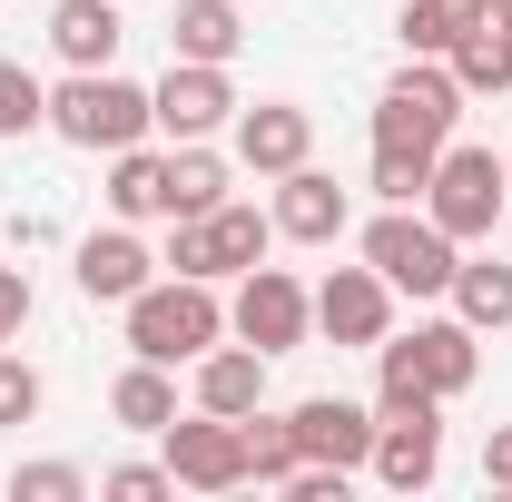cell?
Here are the masks:
<instances>
[{
    "instance_id": "8992f818",
    "label": "cell",
    "mask_w": 512,
    "mask_h": 502,
    "mask_svg": "<svg viewBox=\"0 0 512 502\" xmlns=\"http://www.w3.org/2000/svg\"><path fill=\"white\" fill-rule=\"evenodd\" d=\"M463 128V89L444 60H404L375 89V148H414V158H444V138Z\"/></svg>"
},
{
    "instance_id": "8fae6325",
    "label": "cell",
    "mask_w": 512,
    "mask_h": 502,
    "mask_svg": "<svg viewBox=\"0 0 512 502\" xmlns=\"http://www.w3.org/2000/svg\"><path fill=\"white\" fill-rule=\"evenodd\" d=\"M148 109H158V138L178 148V138H217V128L237 119V79L217 60H168V79L148 89Z\"/></svg>"
},
{
    "instance_id": "d6986e66",
    "label": "cell",
    "mask_w": 512,
    "mask_h": 502,
    "mask_svg": "<svg viewBox=\"0 0 512 502\" xmlns=\"http://www.w3.org/2000/svg\"><path fill=\"white\" fill-rule=\"evenodd\" d=\"M109 217H128V227H148V217H168V148H109Z\"/></svg>"
},
{
    "instance_id": "6da1fadb",
    "label": "cell",
    "mask_w": 512,
    "mask_h": 502,
    "mask_svg": "<svg viewBox=\"0 0 512 502\" xmlns=\"http://www.w3.org/2000/svg\"><path fill=\"white\" fill-rule=\"evenodd\" d=\"M483 375V335L463 315H424L414 335H384L375 345V414H404V404H453Z\"/></svg>"
},
{
    "instance_id": "3957f363",
    "label": "cell",
    "mask_w": 512,
    "mask_h": 502,
    "mask_svg": "<svg viewBox=\"0 0 512 502\" xmlns=\"http://www.w3.org/2000/svg\"><path fill=\"white\" fill-rule=\"evenodd\" d=\"M148 128H158V109H148V89H138V79H119V69H69L60 89H50V138L89 148V158L138 148Z\"/></svg>"
},
{
    "instance_id": "30bf717a",
    "label": "cell",
    "mask_w": 512,
    "mask_h": 502,
    "mask_svg": "<svg viewBox=\"0 0 512 502\" xmlns=\"http://www.w3.org/2000/svg\"><path fill=\"white\" fill-rule=\"evenodd\" d=\"M384 493H434L444 473V404H404V414H375V453H365Z\"/></svg>"
},
{
    "instance_id": "1f68e13d",
    "label": "cell",
    "mask_w": 512,
    "mask_h": 502,
    "mask_svg": "<svg viewBox=\"0 0 512 502\" xmlns=\"http://www.w3.org/2000/svg\"><path fill=\"white\" fill-rule=\"evenodd\" d=\"M30 266H0V345H20V325H30Z\"/></svg>"
},
{
    "instance_id": "4316f807",
    "label": "cell",
    "mask_w": 512,
    "mask_h": 502,
    "mask_svg": "<svg viewBox=\"0 0 512 502\" xmlns=\"http://www.w3.org/2000/svg\"><path fill=\"white\" fill-rule=\"evenodd\" d=\"M365 188H375L384 207H424V188H434V158H414V148H375V158H365Z\"/></svg>"
},
{
    "instance_id": "5b68a950",
    "label": "cell",
    "mask_w": 512,
    "mask_h": 502,
    "mask_svg": "<svg viewBox=\"0 0 512 502\" xmlns=\"http://www.w3.org/2000/svg\"><path fill=\"white\" fill-rule=\"evenodd\" d=\"M266 247H276V217L266 207H247V197H227V207H207V217H168V276H207V286H227V276H247V266H266Z\"/></svg>"
},
{
    "instance_id": "4dcf8cb0",
    "label": "cell",
    "mask_w": 512,
    "mask_h": 502,
    "mask_svg": "<svg viewBox=\"0 0 512 502\" xmlns=\"http://www.w3.org/2000/svg\"><path fill=\"white\" fill-rule=\"evenodd\" d=\"M99 493H109V502H168V493H178V473H168V463H109Z\"/></svg>"
},
{
    "instance_id": "f1b7e54d",
    "label": "cell",
    "mask_w": 512,
    "mask_h": 502,
    "mask_svg": "<svg viewBox=\"0 0 512 502\" xmlns=\"http://www.w3.org/2000/svg\"><path fill=\"white\" fill-rule=\"evenodd\" d=\"M40 404H50L40 365H30L20 345H0V424H40Z\"/></svg>"
},
{
    "instance_id": "83f0119b",
    "label": "cell",
    "mask_w": 512,
    "mask_h": 502,
    "mask_svg": "<svg viewBox=\"0 0 512 502\" xmlns=\"http://www.w3.org/2000/svg\"><path fill=\"white\" fill-rule=\"evenodd\" d=\"M40 128H50V89L20 60H0V138H40Z\"/></svg>"
},
{
    "instance_id": "ba28073f",
    "label": "cell",
    "mask_w": 512,
    "mask_h": 502,
    "mask_svg": "<svg viewBox=\"0 0 512 502\" xmlns=\"http://www.w3.org/2000/svg\"><path fill=\"white\" fill-rule=\"evenodd\" d=\"M227 335L256 345L266 365H276V355H296V345L316 335V286H296L286 266H247V276H237V296H227Z\"/></svg>"
},
{
    "instance_id": "e0dca14e",
    "label": "cell",
    "mask_w": 512,
    "mask_h": 502,
    "mask_svg": "<svg viewBox=\"0 0 512 502\" xmlns=\"http://www.w3.org/2000/svg\"><path fill=\"white\" fill-rule=\"evenodd\" d=\"M119 40H128L119 0H60V10H50V50H60L69 69H119Z\"/></svg>"
},
{
    "instance_id": "f546056e",
    "label": "cell",
    "mask_w": 512,
    "mask_h": 502,
    "mask_svg": "<svg viewBox=\"0 0 512 502\" xmlns=\"http://www.w3.org/2000/svg\"><path fill=\"white\" fill-rule=\"evenodd\" d=\"M79 493H89L79 463H20L10 473V502H79Z\"/></svg>"
},
{
    "instance_id": "9c48e42d",
    "label": "cell",
    "mask_w": 512,
    "mask_h": 502,
    "mask_svg": "<svg viewBox=\"0 0 512 502\" xmlns=\"http://www.w3.org/2000/svg\"><path fill=\"white\" fill-rule=\"evenodd\" d=\"M158 463L178 473V493H237L247 483V434H237V414H178L168 434H158Z\"/></svg>"
},
{
    "instance_id": "2e32d148",
    "label": "cell",
    "mask_w": 512,
    "mask_h": 502,
    "mask_svg": "<svg viewBox=\"0 0 512 502\" xmlns=\"http://www.w3.org/2000/svg\"><path fill=\"white\" fill-rule=\"evenodd\" d=\"M266 217H276V237H296V247H335V237L355 227V207H345V188L325 178L316 158L276 178V207H266Z\"/></svg>"
},
{
    "instance_id": "277c9868",
    "label": "cell",
    "mask_w": 512,
    "mask_h": 502,
    "mask_svg": "<svg viewBox=\"0 0 512 502\" xmlns=\"http://www.w3.org/2000/svg\"><path fill=\"white\" fill-rule=\"evenodd\" d=\"M503 207H512L503 158H493V148H473V138H444V158H434V188H424V217L444 227L453 247H493Z\"/></svg>"
},
{
    "instance_id": "7402d4cb",
    "label": "cell",
    "mask_w": 512,
    "mask_h": 502,
    "mask_svg": "<svg viewBox=\"0 0 512 502\" xmlns=\"http://www.w3.org/2000/svg\"><path fill=\"white\" fill-rule=\"evenodd\" d=\"M227 148H207V138H178L168 148V217H207V207H227Z\"/></svg>"
},
{
    "instance_id": "ffe728a7",
    "label": "cell",
    "mask_w": 512,
    "mask_h": 502,
    "mask_svg": "<svg viewBox=\"0 0 512 502\" xmlns=\"http://www.w3.org/2000/svg\"><path fill=\"white\" fill-rule=\"evenodd\" d=\"M453 315H463V325H473V335H503L512 325V266L493 247H463V266H453Z\"/></svg>"
},
{
    "instance_id": "7a4b0ae2",
    "label": "cell",
    "mask_w": 512,
    "mask_h": 502,
    "mask_svg": "<svg viewBox=\"0 0 512 502\" xmlns=\"http://www.w3.org/2000/svg\"><path fill=\"white\" fill-rule=\"evenodd\" d=\"M119 315H128V355H148V365H197V355L227 335L217 286H207V276H168V266H158Z\"/></svg>"
},
{
    "instance_id": "cb8c5ba5",
    "label": "cell",
    "mask_w": 512,
    "mask_h": 502,
    "mask_svg": "<svg viewBox=\"0 0 512 502\" xmlns=\"http://www.w3.org/2000/svg\"><path fill=\"white\" fill-rule=\"evenodd\" d=\"M168 50L178 60H237L247 50V20H237V0H178V20H168Z\"/></svg>"
},
{
    "instance_id": "e575fe53",
    "label": "cell",
    "mask_w": 512,
    "mask_h": 502,
    "mask_svg": "<svg viewBox=\"0 0 512 502\" xmlns=\"http://www.w3.org/2000/svg\"><path fill=\"white\" fill-rule=\"evenodd\" d=\"M503 178H512V148H503Z\"/></svg>"
},
{
    "instance_id": "ac0fdd59",
    "label": "cell",
    "mask_w": 512,
    "mask_h": 502,
    "mask_svg": "<svg viewBox=\"0 0 512 502\" xmlns=\"http://www.w3.org/2000/svg\"><path fill=\"white\" fill-rule=\"evenodd\" d=\"M197 404H207V414H237V424H247L256 404H266V355L217 335V345L197 355Z\"/></svg>"
},
{
    "instance_id": "603a6c76",
    "label": "cell",
    "mask_w": 512,
    "mask_h": 502,
    "mask_svg": "<svg viewBox=\"0 0 512 502\" xmlns=\"http://www.w3.org/2000/svg\"><path fill=\"white\" fill-rule=\"evenodd\" d=\"M493 20V0H404V20H394V40H404V60H444L463 30H483Z\"/></svg>"
},
{
    "instance_id": "4fadbf2b",
    "label": "cell",
    "mask_w": 512,
    "mask_h": 502,
    "mask_svg": "<svg viewBox=\"0 0 512 502\" xmlns=\"http://www.w3.org/2000/svg\"><path fill=\"white\" fill-rule=\"evenodd\" d=\"M316 335H325V345L375 355L384 335H394V286H384L375 266H335V276L316 286Z\"/></svg>"
},
{
    "instance_id": "d6a6232c",
    "label": "cell",
    "mask_w": 512,
    "mask_h": 502,
    "mask_svg": "<svg viewBox=\"0 0 512 502\" xmlns=\"http://www.w3.org/2000/svg\"><path fill=\"white\" fill-rule=\"evenodd\" d=\"M483 483H503V493H512V424L483 434Z\"/></svg>"
},
{
    "instance_id": "5bb4252c",
    "label": "cell",
    "mask_w": 512,
    "mask_h": 502,
    "mask_svg": "<svg viewBox=\"0 0 512 502\" xmlns=\"http://www.w3.org/2000/svg\"><path fill=\"white\" fill-rule=\"evenodd\" d=\"M286 424H296V453L306 463H335V473H365V453H375V404H345V394L286 404Z\"/></svg>"
},
{
    "instance_id": "52a82bcc",
    "label": "cell",
    "mask_w": 512,
    "mask_h": 502,
    "mask_svg": "<svg viewBox=\"0 0 512 502\" xmlns=\"http://www.w3.org/2000/svg\"><path fill=\"white\" fill-rule=\"evenodd\" d=\"M355 247H365V266H375L394 296H414V306H424V296H444L453 266H463V247H453L424 207H375V227H365Z\"/></svg>"
},
{
    "instance_id": "d4e9b609",
    "label": "cell",
    "mask_w": 512,
    "mask_h": 502,
    "mask_svg": "<svg viewBox=\"0 0 512 502\" xmlns=\"http://www.w3.org/2000/svg\"><path fill=\"white\" fill-rule=\"evenodd\" d=\"M444 69H453V89H463V99H503V89H512V40L483 20V30H463V40L444 50Z\"/></svg>"
},
{
    "instance_id": "836d02e7",
    "label": "cell",
    "mask_w": 512,
    "mask_h": 502,
    "mask_svg": "<svg viewBox=\"0 0 512 502\" xmlns=\"http://www.w3.org/2000/svg\"><path fill=\"white\" fill-rule=\"evenodd\" d=\"M493 30H503V40H512V0H493Z\"/></svg>"
},
{
    "instance_id": "7c38bea8",
    "label": "cell",
    "mask_w": 512,
    "mask_h": 502,
    "mask_svg": "<svg viewBox=\"0 0 512 502\" xmlns=\"http://www.w3.org/2000/svg\"><path fill=\"white\" fill-rule=\"evenodd\" d=\"M227 148H237V168H256V178H286V168L316 158V119H306L296 99H237Z\"/></svg>"
},
{
    "instance_id": "44dd1931",
    "label": "cell",
    "mask_w": 512,
    "mask_h": 502,
    "mask_svg": "<svg viewBox=\"0 0 512 502\" xmlns=\"http://www.w3.org/2000/svg\"><path fill=\"white\" fill-rule=\"evenodd\" d=\"M109 414H119L128 434H168V424H178V365L128 355V375L109 384Z\"/></svg>"
},
{
    "instance_id": "9a60e30c",
    "label": "cell",
    "mask_w": 512,
    "mask_h": 502,
    "mask_svg": "<svg viewBox=\"0 0 512 502\" xmlns=\"http://www.w3.org/2000/svg\"><path fill=\"white\" fill-rule=\"evenodd\" d=\"M69 276H79V296H89V306H128V296L158 276V256L138 247V227H128V217H109V227H89V237H79Z\"/></svg>"
},
{
    "instance_id": "484cf974",
    "label": "cell",
    "mask_w": 512,
    "mask_h": 502,
    "mask_svg": "<svg viewBox=\"0 0 512 502\" xmlns=\"http://www.w3.org/2000/svg\"><path fill=\"white\" fill-rule=\"evenodd\" d=\"M237 434H247V483H276V493H286V473L306 463V453H296V424L256 404V414H247V424H237Z\"/></svg>"
}]
</instances>
